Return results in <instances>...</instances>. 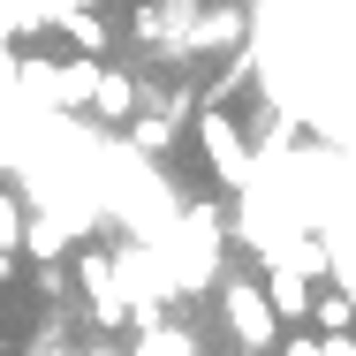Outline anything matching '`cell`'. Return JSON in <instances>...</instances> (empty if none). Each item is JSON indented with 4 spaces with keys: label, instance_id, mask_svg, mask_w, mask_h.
Wrapping results in <instances>:
<instances>
[{
    "label": "cell",
    "instance_id": "8992f818",
    "mask_svg": "<svg viewBox=\"0 0 356 356\" xmlns=\"http://www.w3.org/2000/svg\"><path fill=\"white\" fill-rule=\"evenodd\" d=\"M288 356H318V341H288Z\"/></svg>",
    "mask_w": 356,
    "mask_h": 356
},
{
    "label": "cell",
    "instance_id": "3957f363",
    "mask_svg": "<svg viewBox=\"0 0 356 356\" xmlns=\"http://www.w3.org/2000/svg\"><path fill=\"white\" fill-rule=\"evenodd\" d=\"M311 318H318L326 334H349V326H356V303H349V296H334V288H326V296L311 303Z\"/></svg>",
    "mask_w": 356,
    "mask_h": 356
},
{
    "label": "cell",
    "instance_id": "52a82bcc",
    "mask_svg": "<svg viewBox=\"0 0 356 356\" xmlns=\"http://www.w3.org/2000/svg\"><path fill=\"white\" fill-rule=\"evenodd\" d=\"M0 281H8V250H0Z\"/></svg>",
    "mask_w": 356,
    "mask_h": 356
},
{
    "label": "cell",
    "instance_id": "277c9868",
    "mask_svg": "<svg viewBox=\"0 0 356 356\" xmlns=\"http://www.w3.org/2000/svg\"><path fill=\"white\" fill-rule=\"evenodd\" d=\"M137 356H197V341H190V334H175V326H159V334H152Z\"/></svg>",
    "mask_w": 356,
    "mask_h": 356
},
{
    "label": "cell",
    "instance_id": "7a4b0ae2",
    "mask_svg": "<svg viewBox=\"0 0 356 356\" xmlns=\"http://www.w3.org/2000/svg\"><path fill=\"white\" fill-rule=\"evenodd\" d=\"M227 326H235L250 349H266V341H273V311H266V296H258V288H227Z\"/></svg>",
    "mask_w": 356,
    "mask_h": 356
},
{
    "label": "cell",
    "instance_id": "6da1fadb",
    "mask_svg": "<svg viewBox=\"0 0 356 356\" xmlns=\"http://www.w3.org/2000/svg\"><path fill=\"white\" fill-rule=\"evenodd\" d=\"M197 144L213 152V175L227 182V190H243V182H250V152H243V137L227 129V114H197Z\"/></svg>",
    "mask_w": 356,
    "mask_h": 356
},
{
    "label": "cell",
    "instance_id": "5b68a950",
    "mask_svg": "<svg viewBox=\"0 0 356 356\" xmlns=\"http://www.w3.org/2000/svg\"><path fill=\"white\" fill-rule=\"evenodd\" d=\"M318 356H356V341H349V334H326V341H318Z\"/></svg>",
    "mask_w": 356,
    "mask_h": 356
}]
</instances>
